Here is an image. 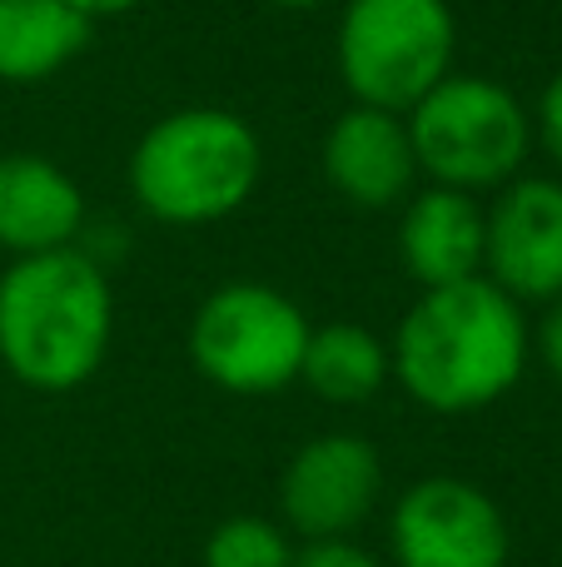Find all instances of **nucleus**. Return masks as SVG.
Segmentation results:
<instances>
[{
    "label": "nucleus",
    "mask_w": 562,
    "mask_h": 567,
    "mask_svg": "<svg viewBox=\"0 0 562 567\" xmlns=\"http://www.w3.org/2000/svg\"><path fill=\"white\" fill-rule=\"evenodd\" d=\"M528 349L533 333L523 303L478 275L418 293L388 343V363L418 409L458 419L513 393L528 369Z\"/></svg>",
    "instance_id": "1"
},
{
    "label": "nucleus",
    "mask_w": 562,
    "mask_h": 567,
    "mask_svg": "<svg viewBox=\"0 0 562 567\" xmlns=\"http://www.w3.org/2000/svg\"><path fill=\"white\" fill-rule=\"evenodd\" d=\"M115 339V293L85 249L10 259L0 275V363L35 393H70L100 373Z\"/></svg>",
    "instance_id": "2"
},
{
    "label": "nucleus",
    "mask_w": 562,
    "mask_h": 567,
    "mask_svg": "<svg viewBox=\"0 0 562 567\" xmlns=\"http://www.w3.org/2000/svg\"><path fill=\"white\" fill-rule=\"evenodd\" d=\"M264 175V145L235 110L189 105L155 120L129 155V189L149 219L175 229L239 215Z\"/></svg>",
    "instance_id": "3"
},
{
    "label": "nucleus",
    "mask_w": 562,
    "mask_h": 567,
    "mask_svg": "<svg viewBox=\"0 0 562 567\" xmlns=\"http://www.w3.org/2000/svg\"><path fill=\"white\" fill-rule=\"evenodd\" d=\"M404 120L418 175L464 195L503 189L508 179L523 175L533 150L528 105L503 80L488 75H444Z\"/></svg>",
    "instance_id": "4"
},
{
    "label": "nucleus",
    "mask_w": 562,
    "mask_h": 567,
    "mask_svg": "<svg viewBox=\"0 0 562 567\" xmlns=\"http://www.w3.org/2000/svg\"><path fill=\"white\" fill-rule=\"evenodd\" d=\"M334 55L354 105L408 115L438 80L454 75V6L448 0H344Z\"/></svg>",
    "instance_id": "5"
},
{
    "label": "nucleus",
    "mask_w": 562,
    "mask_h": 567,
    "mask_svg": "<svg viewBox=\"0 0 562 567\" xmlns=\"http://www.w3.org/2000/svg\"><path fill=\"white\" fill-rule=\"evenodd\" d=\"M314 323L304 319L294 299L274 284L229 279L189 319V363L199 379H209L225 393H279L299 383L304 343Z\"/></svg>",
    "instance_id": "6"
},
{
    "label": "nucleus",
    "mask_w": 562,
    "mask_h": 567,
    "mask_svg": "<svg viewBox=\"0 0 562 567\" xmlns=\"http://www.w3.org/2000/svg\"><path fill=\"white\" fill-rule=\"evenodd\" d=\"M398 567H508V518L468 478H418L388 513Z\"/></svg>",
    "instance_id": "7"
},
{
    "label": "nucleus",
    "mask_w": 562,
    "mask_h": 567,
    "mask_svg": "<svg viewBox=\"0 0 562 567\" xmlns=\"http://www.w3.org/2000/svg\"><path fill=\"white\" fill-rule=\"evenodd\" d=\"M384 493V458L358 433H319L279 478V518L304 543L354 538Z\"/></svg>",
    "instance_id": "8"
},
{
    "label": "nucleus",
    "mask_w": 562,
    "mask_h": 567,
    "mask_svg": "<svg viewBox=\"0 0 562 567\" xmlns=\"http://www.w3.org/2000/svg\"><path fill=\"white\" fill-rule=\"evenodd\" d=\"M483 275L518 303L562 299V179L518 175L483 209Z\"/></svg>",
    "instance_id": "9"
},
{
    "label": "nucleus",
    "mask_w": 562,
    "mask_h": 567,
    "mask_svg": "<svg viewBox=\"0 0 562 567\" xmlns=\"http://www.w3.org/2000/svg\"><path fill=\"white\" fill-rule=\"evenodd\" d=\"M324 179L354 209L404 205L418 179L408 120L394 110L348 105L324 135Z\"/></svg>",
    "instance_id": "10"
},
{
    "label": "nucleus",
    "mask_w": 562,
    "mask_h": 567,
    "mask_svg": "<svg viewBox=\"0 0 562 567\" xmlns=\"http://www.w3.org/2000/svg\"><path fill=\"white\" fill-rule=\"evenodd\" d=\"M398 259L418 289H444L483 275V205L478 195L428 185L408 195L398 219Z\"/></svg>",
    "instance_id": "11"
},
{
    "label": "nucleus",
    "mask_w": 562,
    "mask_h": 567,
    "mask_svg": "<svg viewBox=\"0 0 562 567\" xmlns=\"http://www.w3.org/2000/svg\"><path fill=\"white\" fill-rule=\"evenodd\" d=\"M85 195L45 155H0V249L10 259L75 249Z\"/></svg>",
    "instance_id": "12"
},
{
    "label": "nucleus",
    "mask_w": 562,
    "mask_h": 567,
    "mask_svg": "<svg viewBox=\"0 0 562 567\" xmlns=\"http://www.w3.org/2000/svg\"><path fill=\"white\" fill-rule=\"evenodd\" d=\"M90 20L70 0H0V80L35 85L85 50Z\"/></svg>",
    "instance_id": "13"
},
{
    "label": "nucleus",
    "mask_w": 562,
    "mask_h": 567,
    "mask_svg": "<svg viewBox=\"0 0 562 567\" xmlns=\"http://www.w3.org/2000/svg\"><path fill=\"white\" fill-rule=\"evenodd\" d=\"M394 379L388 363V343L378 333H368L364 323H324L309 329L304 343V363H299V383L319 393L324 403H368L384 383Z\"/></svg>",
    "instance_id": "14"
},
{
    "label": "nucleus",
    "mask_w": 562,
    "mask_h": 567,
    "mask_svg": "<svg viewBox=\"0 0 562 567\" xmlns=\"http://www.w3.org/2000/svg\"><path fill=\"white\" fill-rule=\"evenodd\" d=\"M294 553L284 523L259 513H235L205 538V567H289Z\"/></svg>",
    "instance_id": "15"
},
{
    "label": "nucleus",
    "mask_w": 562,
    "mask_h": 567,
    "mask_svg": "<svg viewBox=\"0 0 562 567\" xmlns=\"http://www.w3.org/2000/svg\"><path fill=\"white\" fill-rule=\"evenodd\" d=\"M289 567H384L368 548H358L354 538H329V543H304Z\"/></svg>",
    "instance_id": "16"
},
{
    "label": "nucleus",
    "mask_w": 562,
    "mask_h": 567,
    "mask_svg": "<svg viewBox=\"0 0 562 567\" xmlns=\"http://www.w3.org/2000/svg\"><path fill=\"white\" fill-rule=\"evenodd\" d=\"M533 135L543 140V150L562 169V70L543 85V100H538V115H533Z\"/></svg>",
    "instance_id": "17"
},
{
    "label": "nucleus",
    "mask_w": 562,
    "mask_h": 567,
    "mask_svg": "<svg viewBox=\"0 0 562 567\" xmlns=\"http://www.w3.org/2000/svg\"><path fill=\"white\" fill-rule=\"evenodd\" d=\"M538 353H543L548 373H553V379L562 383V299L548 303L543 323H538Z\"/></svg>",
    "instance_id": "18"
},
{
    "label": "nucleus",
    "mask_w": 562,
    "mask_h": 567,
    "mask_svg": "<svg viewBox=\"0 0 562 567\" xmlns=\"http://www.w3.org/2000/svg\"><path fill=\"white\" fill-rule=\"evenodd\" d=\"M70 6H75L80 16L95 25V20H110V16H129V10L145 6V0H70Z\"/></svg>",
    "instance_id": "19"
},
{
    "label": "nucleus",
    "mask_w": 562,
    "mask_h": 567,
    "mask_svg": "<svg viewBox=\"0 0 562 567\" xmlns=\"http://www.w3.org/2000/svg\"><path fill=\"white\" fill-rule=\"evenodd\" d=\"M269 6H279V10H319V6H329V0H269Z\"/></svg>",
    "instance_id": "20"
}]
</instances>
